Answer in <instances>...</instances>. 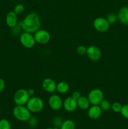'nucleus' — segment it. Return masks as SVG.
Here are the masks:
<instances>
[{"label":"nucleus","instance_id":"obj_9","mask_svg":"<svg viewBox=\"0 0 128 129\" xmlns=\"http://www.w3.org/2000/svg\"><path fill=\"white\" fill-rule=\"evenodd\" d=\"M86 55L90 60L97 61L101 58L102 52L100 49L96 45H90L87 47Z\"/></svg>","mask_w":128,"mask_h":129},{"label":"nucleus","instance_id":"obj_20","mask_svg":"<svg viewBox=\"0 0 128 129\" xmlns=\"http://www.w3.org/2000/svg\"><path fill=\"white\" fill-rule=\"evenodd\" d=\"M0 129H11V124L10 121L5 118L0 120Z\"/></svg>","mask_w":128,"mask_h":129},{"label":"nucleus","instance_id":"obj_29","mask_svg":"<svg viewBox=\"0 0 128 129\" xmlns=\"http://www.w3.org/2000/svg\"><path fill=\"white\" fill-rule=\"evenodd\" d=\"M71 96L72 97V98H74V99L78 100L80 96H81V94H80V92L78 91H75L73 92Z\"/></svg>","mask_w":128,"mask_h":129},{"label":"nucleus","instance_id":"obj_2","mask_svg":"<svg viewBox=\"0 0 128 129\" xmlns=\"http://www.w3.org/2000/svg\"><path fill=\"white\" fill-rule=\"evenodd\" d=\"M14 117L20 122H27L31 117V113L25 105H16L13 110Z\"/></svg>","mask_w":128,"mask_h":129},{"label":"nucleus","instance_id":"obj_21","mask_svg":"<svg viewBox=\"0 0 128 129\" xmlns=\"http://www.w3.org/2000/svg\"><path fill=\"white\" fill-rule=\"evenodd\" d=\"M13 11L17 15H21L25 11V6L23 4H18L15 6Z\"/></svg>","mask_w":128,"mask_h":129},{"label":"nucleus","instance_id":"obj_32","mask_svg":"<svg viewBox=\"0 0 128 129\" xmlns=\"http://www.w3.org/2000/svg\"><path fill=\"white\" fill-rule=\"evenodd\" d=\"M0 112H1V107H0Z\"/></svg>","mask_w":128,"mask_h":129},{"label":"nucleus","instance_id":"obj_12","mask_svg":"<svg viewBox=\"0 0 128 129\" xmlns=\"http://www.w3.org/2000/svg\"><path fill=\"white\" fill-rule=\"evenodd\" d=\"M41 86L45 91H46L47 93H52L56 91V83L51 78H45L42 81Z\"/></svg>","mask_w":128,"mask_h":129},{"label":"nucleus","instance_id":"obj_5","mask_svg":"<svg viewBox=\"0 0 128 129\" xmlns=\"http://www.w3.org/2000/svg\"><path fill=\"white\" fill-rule=\"evenodd\" d=\"M104 95L101 89L99 88H95L90 91L88 94V99L92 105H99L102 101Z\"/></svg>","mask_w":128,"mask_h":129},{"label":"nucleus","instance_id":"obj_10","mask_svg":"<svg viewBox=\"0 0 128 129\" xmlns=\"http://www.w3.org/2000/svg\"><path fill=\"white\" fill-rule=\"evenodd\" d=\"M63 102L61 97L58 94H52L48 98V105L53 110H59L63 107Z\"/></svg>","mask_w":128,"mask_h":129},{"label":"nucleus","instance_id":"obj_24","mask_svg":"<svg viewBox=\"0 0 128 129\" xmlns=\"http://www.w3.org/2000/svg\"><path fill=\"white\" fill-rule=\"evenodd\" d=\"M106 19L109 21V23L113 24L116 22V21L117 20V16L116 14L114 13H111L109 14L107 16Z\"/></svg>","mask_w":128,"mask_h":129},{"label":"nucleus","instance_id":"obj_6","mask_svg":"<svg viewBox=\"0 0 128 129\" xmlns=\"http://www.w3.org/2000/svg\"><path fill=\"white\" fill-rule=\"evenodd\" d=\"M20 42L22 46L26 49H31L35 45L36 41L32 34L26 31H24L20 35Z\"/></svg>","mask_w":128,"mask_h":129},{"label":"nucleus","instance_id":"obj_17","mask_svg":"<svg viewBox=\"0 0 128 129\" xmlns=\"http://www.w3.org/2000/svg\"><path fill=\"white\" fill-rule=\"evenodd\" d=\"M69 84L67 82L60 81L56 84V91H57L60 94H65L69 91Z\"/></svg>","mask_w":128,"mask_h":129},{"label":"nucleus","instance_id":"obj_8","mask_svg":"<svg viewBox=\"0 0 128 129\" xmlns=\"http://www.w3.org/2000/svg\"><path fill=\"white\" fill-rule=\"evenodd\" d=\"M110 25L107 19L103 17L97 18L93 22L94 28L99 32H105L108 31L110 28Z\"/></svg>","mask_w":128,"mask_h":129},{"label":"nucleus","instance_id":"obj_22","mask_svg":"<svg viewBox=\"0 0 128 129\" xmlns=\"http://www.w3.org/2000/svg\"><path fill=\"white\" fill-rule=\"evenodd\" d=\"M28 123V125L30 126L31 128H35L38 124V118L36 117H33L31 116L30 118V119L27 121Z\"/></svg>","mask_w":128,"mask_h":129},{"label":"nucleus","instance_id":"obj_3","mask_svg":"<svg viewBox=\"0 0 128 129\" xmlns=\"http://www.w3.org/2000/svg\"><path fill=\"white\" fill-rule=\"evenodd\" d=\"M26 107L31 113H38L43 109L44 102L40 97L32 96L28 101Z\"/></svg>","mask_w":128,"mask_h":129},{"label":"nucleus","instance_id":"obj_1","mask_svg":"<svg viewBox=\"0 0 128 129\" xmlns=\"http://www.w3.org/2000/svg\"><path fill=\"white\" fill-rule=\"evenodd\" d=\"M20 26L24 31L34 34L41 26L40 16L36 13H30L24 18L20 23Z\"/></svg>","mask_w":128,"mask_h":129},{"label":"nucleus","instance_id":"obj_27","mask_svg":"<svg viewBox=\"0 0 128 129\" xmlns=\"http://www.w3.org/2000/svg\"><path fill=\"white\" fill-rule=\"evenodd\" d=\"M63 120H61V118L60 117H56V118H55L53 119V125L55 126V127L57 128L58 127H60V125L62 123Z\"/></svg>","mask_w":128,"mask_h":129},{"label":"nucleus","instance_id":"obj_31","mask_svg":"<svg viewBox=\"0 0 128 129\" xmlns=\"http://www.w3.org/2000/svg\"><path fill=\"white\" fill-rule=\"evenodd\" d=\"M46 129H57L56 127H54V128H52V127H49V128H47Z\"/></svg>","mask_w":128,"mask_h":129},{"label":"nucleus","instance_id":"obj_15","mask_svg":"<svg viewBox=\"0 0 128 129\" xmlns=\"http://www.w3.org/2000/svg\"><path fill=\"white\" fill-rule=\"evenodd\" d=\"M117 20L122 24L128 23V6H122L117 13Z\"/></svg>","mask_w":128,"mask_h":129},{"label":"nucleus","instance_id":"obj_23","mask_svg":"<svg viewBox=\"0 0 128 129\" xmlns=\"http://www.w3.org/2000/svg\"><path fill=\"white\" fill-rule=\"evenodd\" d=\"M122 105L119 102H115L111 105V109L115 113H119L120 112Z\"/></svg>","mask_w":128,"mask_h":129},{"label":"nucleus","instance_id":"obj_16","mask_svg":"<svg viewBox=\"0 0 128 129\" xmlns=\"http://www.w3.org/2000/svg\"><path fill=\"white\" fill-rule=\"evenodd\" d=\"M77 102L78 108H80V110H87L90 107V103L87 97L81 96L79 99L77 100Z\"/></svg>","mask_w":128,"mask_h":129},{"label":"nucleus","instance_id":"obj_30","mask_svg":"<svg viewBox=\"0 0 128 129\" xmlns=\"http://www.w3.org/2000/svg\"><path fill=\"white\" fill-rule=\"evenodd\" d=\"M28 91L29 94H30V96L33 95V94H34V93H35V90H34L33 89H29L28 90Z\"/></svg>","mask_w":128,"mask_h":129},{"label":"nucleus","instance_id":"obj_26","mask_svg":"<svg viewBox=\"0 0 128 129\" xmlns=\"http://www.w3.org/2000/svg\"><path fill=\"white\" fill-rule=\"evenodd\" d=\"M120 113L124 118L128 119V104L122 105Z\"/></svg>","mask_w":128,"mask_h":129},{"label":"nucleus","instance_id":"obj_18","mask_svg":"<svg viewBox=\"0 0 128 129\" xmlns=\"http://www.w3.org/2000/svg\"><path fill=\"white\" fill-rule=\"evenodd\" d=\"M60 129H75V124L72 120H65L63 121Z\"/></svg>","mask_w":128,"mask_h":129},{"label":"nucleus","instance_id":"obj_4","mask_svg":"<svg viewBox=\"0 0 128 129\" xmlns=\"http://www.w3.org/2000/svg\"><path fill=\"white\" fill-rule=\"evenodd\" d=\"M30 98L28 90L25 89H18L13 96L14 103L16 105H25Z\"/></svg>","mask_w":128,"mask_h":129},{"label":"nucleus","instance_id":"obj_13","mask_svg":"<svg viewBox=\"0 0 128 129\" xmlns=\"http://www.w3.org/2000/svg\"><path fill=\"white\" fill-rule=\"evenodd\" d=\"M6 23L10 28L16 27L18 24V15L14 11H10L6 14Z\"/></svg>","mask_w":128,"mask_h":129},{"label":"nucleus","instance_id":"obj_25","mask_svg":"<svg viewBox=\"0 0 128 129\" xmlns=\"http://www.w3.org/2000/svg\"><path fill=\"white\" fill-rule=\"evenodd\" d=\"M77 53L80 55H86L87 47L84 45H79L77 48Z\"/></svg>","mask_w":128,"mask_h":129},{"label":"nucleus","instance_id":"obj_7","mask_svg":"<svg viewBox=\"0 0 128 129\" xmlns=\"http://www.w3.org/2000/svg\"><path fill=\"white\" fill-rule=\"evenodd\" d=\"M34 38L36 42L39 44H46L50 40L51 36L50 33L43 29H39L34 33Z\"/></svg>","mask_w":128,"mask_h":129},{"label":"nucleus","instance_id":"obj_33","mask_svg":"<svg viewBox=\"0 0 128 129\" xmlns=\"http://www.w3.org/2000/svg\"><path fill=\"white\" fill-rule=\"evenodd\" d=\"M127 25H128V23H127Z\"/></svg>","mask_w":128,"mask_h":129},{"label":"nucleus","instance_id":"obj_19","mask_svg":"<svg viewBox=\"0 0 128 129\" xmlns=\"http://www.w3.org/2000/svg\"><path fill=\"white\" fill-rule=\"evenodd\" d=\"M99 105L100 108H101L102 110L104 111V112L109 111L111 108V104H110L109 101H108L107 100L103 99L102 101L100 102Z\"/></svg>","mask_w":128,"mask_h":129},{"label":"nucleus","instance_id":"obj_14","mask_svg":"<svg viewBox=\"0 0 128 129\" xmlns=\"http://www.w3.org/2000/svg\"><path fill=\"white\" fill-rule=\"evenodd\" d=\"M102 110L99 105H92L88 108V116L90 119L96 120L101 116Z\"/></svg>","mask_w":128,"mask_h":129},{"label":"nucleus","instance_id":"obj_11","mask_svg":"<svg viewBox=\"0 0 128 129\" xmlns=\"http://www.w3.org/2000/svg\"><path fill=\"white\" fill-rule=\"evenodd\" d=\"M63 107L64 110L68 112H73L78 108L77 100L72 96H69L65 98L63 102Z\"/></svg>","mask_w":128,"mask_h":129},{"label":"nucleus","instance_id":"obj_28","mask_svg":"<svg viewBox=\"0 0 128 129\" xmlns=\"http://www.w3.org/2000/svg\"><path fill=\"white\" fill-rule=\"evenodd\" d=\"M5 86H6V84H5V81H4L3 79L0 78V93L3 91L5 89Z\"/></svg>","mask_w":128,"mask_h":129}]
</instances>
